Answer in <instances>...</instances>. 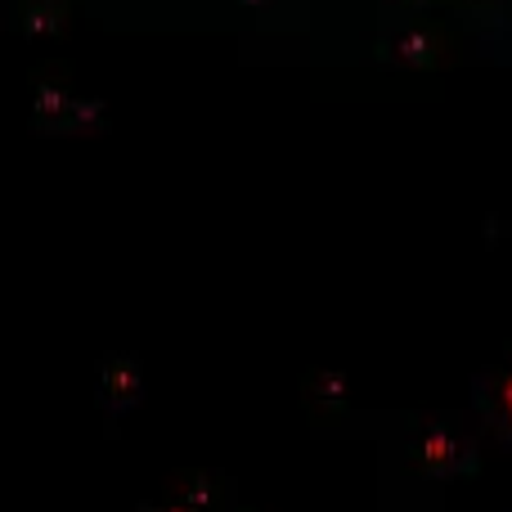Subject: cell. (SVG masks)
I'll return each mask as SVG.
<instances>
[{
    "label": "cell",
    "mask_w": 512,
    "mask_h": 512,
    "mask_svg": "<svg viewBox=\"0 0 512 512\" xmlns=\"http://www.w3.org/2000/svg\"><path fill=\"white\" fill-rule=\"evenodd\" d=\"M108 382H113L117 391H135V387H140V378H135L131 369H117V373H113V378H108Z\"/></svg>",
    "instance_id": "6da1fadb"
},
{
    "label": "cell",
    "mask_w": 512,
    "mask_h": 512,
    "mask_svg": "<svg viewBox=\"0 0 512 512\" xmlns=\"http://www.w3.org/2000/svg\"><path fill=\"white\" fill-rule=\"evenodd\" d=\"M504 400H508V414H512V378H508V387H504Z\"/></svg>",
    "instance_id": "277c9868"
},
{
    "label": "cell",
    "mask_w": 512,
    "mask_h": 512,
    "mask_svg": "<svg viewBox=\"0 0 512 512\" xmlns=\"http://www.w3.org/2000/svg\"><path fill=\"white\" fill-rule=\"evenodd\" d=\"M427 445H432V450H427V459H441V454H450V441H441V436H432Z\"/></svg>",
    "instance_id": "3957f363"
},
{
    "label": "cell",
    "mask_w": 512,
    "mask_h": 512,
    "mask_svg": "<svg viewBox=\"0 0 512 512\" xmlns=\"http://www.w3.org/2000/svg\"><path fill=\"white\" fill-rule=\"evenodd\" d=\"M162 512H194V508H162Z\"/></svg>",
    "instance_id": "5b68a950"
},
{
    "label": "cell",
    "mask_w": 512,
    "mask_h": 512,
    "mask_svg": "<svg viewBox=\"0 0 512 512\" xmlns=\"http://www.w3.org/2000/svg\"><path fill=\"white\" fill-rule=\"evenodd\" d=\"M423 50H427V36H409V41H400V54H405V59H418Z\"/></svg>",
    "instance_id": "7a4b0ae2"
}]
</instances>
